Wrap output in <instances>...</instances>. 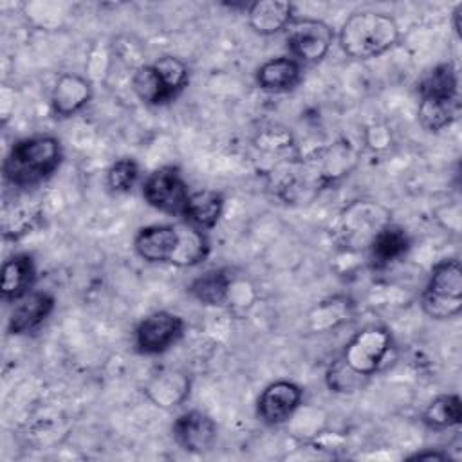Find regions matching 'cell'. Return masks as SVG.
I'll use <instances>...</instances> for the list:
<instances>
[{"label": "cell", "instance_id": "obj_25", "mask_svg": "<svg viewBox=\"0 0 462 462\" xmlns=\"http://www.w3.org/2000/svg\"><path fill=\"white\" fill-rule=\"evenodd\" d=\"M139 179V164L130 159L123 157L112 162V166L106 171V184L116 193H128L135 186Z\"/></svg>", "mask_w": 462, "mask_h": 462}, {"label": "cell", "instance_id": "obj_1", "mask_svg": "<svg viewBox=\"0 0 462 462\" xmlns=\"http://www.w3.org/2000/svg\"><path fill=\"white\" fill-rule=\"evenodd\" d=\"M134 249L150 263L193 267L208 258L209 240L206 231L189 222L153 224L139 229Z\"/></svg>", "mask_w": 462, "mask_h": 462}, {"label": "cell", "instance_id": "obj_6", "mask_svg": "<svg viewBox=\"0 0 462 462\" xmlns=\"http://www.w3.org/2000/svg\"><path fill=\"white\" fill-rule=\"evenodd\" d=\"M191 191L177 168L164 166L152 171L143 184L144 200L161 213L184 217Z\"/></svg>", "mask_w": 462, "mask_h": 462}, {"label": "cell", "instance_id": "obj_3", "mask_svg": "<svg viewBox=\"0 0 462 462\" xmlns=\"http://www.w3.org/2000/svg\"><path fill=\"white\" fill-rule=\"evenodd\" d=\"M61 144L52 135L14 143L4 159V177L16 188H31L51 177L61 162Z\"/></svg>", "mask_w": 462, "mask_h": 462}, {"label": "cell", "instance_id": "obj_23", "mask_svg": "<svg viewBox=\"0 0 462 462\" xmlns=\"http://www.w3.org/2000/svg\"><path fill=\"white\" fill-rule=\"evenodd\" d=\"M458 101H435L420 99L419 103V121L430 132H439L451 125L457 117Z\"/></svg>", "mask_w": 462, "mask_h": 462}, {"label": "cell", "instance_id": "obj_20", "mask_svg": "<svg viewBox=\"0 0 462 462\" xmlns=\"http://www.w3.org/2000/svg\"><path fill=\"white\" fill-rule=\"evenodd\" d=\"M189 292L204 305H224L231 294V276L224 269H211L193 280Z\"/></svg>", "mask_w": 462, "mask_h": 462}, {"label": "cell", "instance_id": "obj_4", "mask_svg": "<svg viewBox=\"0 0 462 462\" xmlns=\"http://www.w3.org/2000/svg\"><path fill=\"white\" fill-rule=\"evenodd\" d=\"M420 305L431 319H449L462 310V267L457 258H446L433 267Z\"/></svg>", "mask_w": 462, "mask_h": 462}, {"label": "cell", "instance_id": "obj_11", "mask_svg": "<svg viewBox=\"0 0 462 462\" xmlns=\"http://www.w3.org/2000/svg\"><path fill=\"white\" fill-rule=\"evenodd\" d=\"M54 310V298L49 292H29L14 301V309L9 318L11 334H27L38 328L49 314Z\"/></svg>", "mask_w": 462, "mask_h": 462}, {"label": "cell", "instance_id": "obj_10", "mask_svg": "<svg viewBox=\"0 0 462 462\" xmlns=\"http://www.w3.org/2000/svg\"><path fill=\"white\" fill-rule=\"evenodd\" d=\"M173 437L182 449L189 453H204L211 449L217 440V424L208 413L189 410L175 420Z\"/></svg>", "mask_w": 462, "mask_h": 462}, {"label": "cell", "instance_id": "obj_15", "mask_svg": "<svg viewBox=\"0 0 462 462\" xmlns=\"http://www.w3.org/2000/svg\"><path fill=\"white\" fill-rule=\"evenodd\" d=\"M144 392L155 406L161 408H171L184 402V399L189 393V379L177 370H162L155 374L148 384L144 386Z\"/></svg>", "mask_w": 462, "mask_h": 462}, {"label": "cell", "instance_id": "obj_22", "mask_svg": "<svg viewBox=\"0 0 462 462\" xmlns=\"http://www.w3.org/2000/svg\"><path fill=\"white\" fill-rule=\"evenodd\" d=\"M462 417L458 395L448 393L433 399L422 411V422L431 430H446L457 426Z\"/></svg>", "mask_w": 462, "mask_h": 462}, {"label": "cell", "instance_id": "obj_24", "mask_svg": "<svg viewBox=\"0 0 462 462\" xmlns=\"http://www.w3.org/2000/svg\"><path fill=\"white\" fill-rule=\"evenodd\" d=\"M153 67H155L161 81L164 83L168 94L171 96V99L188 85L189 72L182 60L175 58V56H162L153 61Z\"/></svg>", "mask_w": 462, "mask_h": 462}, {"label": "cell", "instance_id": "obj_14", "mask_svg": "<svg viewBox=\"0 0 462 462\" xmlns=\"http://www.w3.org/2000/svg\"><path fill=\"white\" fill-rule=\"evenodd\" d=\"M301 79V65L294 58L267 60L256 70V85L265 92H287Z\"/></svg>", "mask_w": 462, "mask_h": 462}, {"label": "cell", "instance_id": "obj_8", "mask_svg": "<svg viewBox=\"0 0 462 462\" xmlns=\"http://www.w3.org/2000/svg\"><path fill=\"white\" fill-rule=\"evenodd\" d=\"M184 332V321L180 316L157 310L146 316L135 328V346L141 354L155 356L173 346Z\"/></svg>", "mask_w": 462, "mask_h": 462}, {"label": "cell", "instance_id": "obj_12", "mask_svg": "<svg viewBox=\"0 0 462 462\" xmlns=\"http://www.w3.org/2000/svg\"><path fill=\"white\" fill-rule=\"evenodd\" d=\"M92 97L90 83L79 74H61L51 94L52 112L60 117L78 114Z\"/></svg>", "mask_w": 462, "mask_h": 462}, {"label": "cell", "instance_id": "obj_2", "mask_svg": "<svg viewBox=\"0 0 462 462\" xmlns=\"http://www.w3.org/2000/svg\"><path fill=\"white\" fill-rule=\"evenodd\" d=\"M401 31L393 16L379 11L350 14L339 29V47L354 60H370L384 54L399 42Z\"/></svg>", "mask_w": 462, "mask_h": 462}, {"label": "cell", "instance_id": "obj_19", "mask_svg": "<svg viewBox=\"0 0 462 462\" xmlns=\"http://www.w3.org/2000/svg\"><path fill=\"white\" fill-rule=\"evenodd\" d=\"M457 70L451 63H440L428 70L419 81L420 99L435 101H457Z\"/></svg>", "mask_w": 462, "mask_h": 462}, {"label": "cell", "instance_id": "obj_9", "mask_svg": "<svg viewBox=\"0 0 462 462\" xmlns=\"http://www.w3.org/2000/svg\"><path fill=\"white\" fill-rule=\"evenodd\" d=\"M303 392L292 381H274L263 388L256 402V413L262 422L278 426L285 422L298 410Z\"/></svg>", "mask_w": 462, "mask_h": 462}, {"label": "cell", "instance_id": "obj_13", "mask_svg": "<svg viewBox=\"0 0 462 462\" xmlns=\"http://www.w3.org/2000/svg\"><path fill=\"white\" fill-rule=\"evenodd\" d=\"M245 13L251 29L262 36H271L274 32L285 31L287 25L294 20L292 4L283 0L251 2Z\"/></svg>", "mask_w": 462, "mask_h": 462}, {"label": "cell", "instance_id": "obj_5", "mask_svg": "<svg viewBox=\"0 0 462 462\" xmlns=\"http://www.w3.org/2000/svg\"><path fill=\"white\" fill-rule=\"evenodd\" d=\"M393 348L392 336L386 328L368 327L357 332L341 354V363L359 379L375 375L390 359Z\"/></svg>", "mask_w": 462, "mask_h": 462}, {"label": "cell", "instance_id": "obj_26", "mask_svg": "<svg viewBox=\"0 0 462 462\" xmlns=\"http://www.w3.org/2000/svg\"><path fill=\"white\" fill-rule=\"evenodd\" d=\"M449 458L446 453H439V451H422V453H415L410 457V460H446Z\"/></svg>", "mask_w": 462, "mask_h": 462}, {"label": "cell", "instance_id": "obj_21", "mask_svg": "<svg viewBox=\"0 0 462 462\" xmlns=\"http://www.w3.org/2000/svg\"><path fill=\"white\" fill-rule=\"evenodd\" d=\"M132 88L135 96L146 105H164L171 101V96L168 94L164 83L161 81L153 63L141 65L135 69L132 78Z\"/></svg>", "mask_w": 462, "mask_h": 462}, {"label": "cell", "instance_id": "obj_18", "mask_svg": "<svg viewBox=\"0 0 462 462\" xmlns=\"http://www.w3.org/2000/svg\"><path fill=\"white\" fill-rule=\"evenodd\" d=\"M224 211V197L213 189H200L189 195L184 218L186 222L206 231L217 226Z\"/></svg>", "mask_w": 462, "mask_h": 462}, {"label": "cell", "instance_id": "obj_16", "mask_svg": "<svg viewBox=\"0 0 462 462\" xmlns=\"http://www.w3.org/2000/svg\"><path fill=\"white\" fill-rule=\"evenodd\" d=\"M410 249V238L404 229L397 226L379 227L370 240V258L375 267H388L401 260Z\"/></svg>", "mask_w": 462, "mask_h": 462}, {"label": "cell", "instance_id": "obj_7", "mask_svg": "<svg viewBox=\"0 0 462 462\" xmlns=\"http://www.w3.org/2000/svg\"><path fill=\"white\" fill-rule=\"evenodd\" d=\"M332 42L334 31L318 18H294L285 29V43L291 58L300 63L323 60Z\"/></svg>", "mask_w": 462, "mask_h": 462}, {"label": "cell", "instance_id": "obj_17", "mask_svg": "<svg viewBox=\"0 0 462 462\" xmlns=\"http://www.w3.org/2000/svg\"><path fill=\"white\" fill-rule=\"evenodd\" d=\"M34 283V263L29 254H14L2 265V298L16 301L31 292Z\"/></svg>", "mask_w": 462, "mask_h": 462}]
</instances>
